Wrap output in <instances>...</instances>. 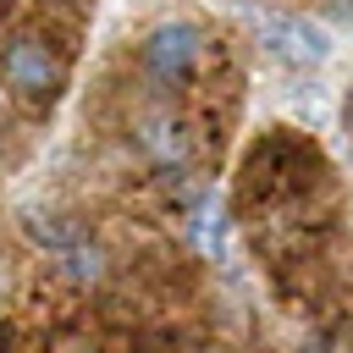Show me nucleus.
Wrapping results in <instances>:
<instances>
[{
  "mask_svg": "<svg viewBox=\"0 0 353 353\" xmlns=\"http://www.w3.org/2000/svg\"><path fill=\"white\" fill-rule=\"evenodd\" d=\"M0 353H11V331L6 325H0Z\"/></svg>",
  "mask_w": 353,
  "mask_h": 353,
  "instance_id": "nucleus-9",
  "label": "nucleus"
},
{
  "mask_svg": "<svg viewBox=\"0 0 353 353\" xmlns=\"http://www.w3.org/2000/svg\"><path fill=\"white\" fill-rule=\"evenodd\" d=\"M259 44L287 66H320L331 55V33L320 22H309V17H292V11L259 17Z\"/></svg>",
  "mask_w": 353,
  "mask_h": 353,
  "instance_id": "nucleus-5",
  "label": "nucleus"
},
{
  "mask_svg": "<svg viewBox=\"0 0 353 353\" xmlns=\"http://www.w3.org/2000/svg\"><path fill=\"white\" fill-rule=\"evenodd\" d=\"M193 237L204 243V254H221L226 248V215H215V204H204L193 215Z\"/></svg>",
  "mask_w": 353,
  "mask_h": 353,
  "instance_id": "nucleus-8",
  "label": "nucleus"
},
{
  "mask_svg": "<svg viewBox=\"0 0 353 353\" xmlns=\"http://www.w3.org/2000/svg\"><path fill=\"white\" fill-rule=\"evenodd\" d=\"M243 176H248V182H243L248 199H265V204L298 199V193H309V182L320 176V154H314V143H303V138H292V132H265V138L254 143Z\"/></svg>",
  "mask_w": 353,
  "mask_h": 353,
  "instance_id": "nucleus-2",
  "label": "nucleus"
},
{
  "mask_svg": "<svg viewBox=\"0 0 353 353\" xmlns=\"http://www.w3.org/2000/svg\"><path fill=\"white\" fill-rule=\"evenodd\" d=\"M0 83L17 105L44 110L66 88V55L44 33H11V39H0Z\"/></svg>",
  "mask_w": 353,
  "mask_h": 353,
  "instance_id": "nucleus-1",
  "label": "nucleus"
},
{
  "mask_svg": "<svg viewBox=\"0 0 353 353\" xmlns=\"http://www.w3.org/2000/svg\"><path fill=\"white\" fill-rule=\"evenodd\" d=\"M132 143H138V154H143L154 171H165V176H182L188 160H193V127H188L176 110H143V116L132 121Z\"/></svg>",
  "mask_w": 353,
  "mask_h": 353,
  "instance_id": "nucleus-4",
  "label": "nucleus"
},
{
  "mask_svg": "<svg viewBox=\"0 0 353 353\" xmlns=\"http://www.w3.org/2000/svg\"><path fill=\"white\" fill-rule=\"evenodd\" d=\"M204 50H210V33L193 17H165L138 39V72L154 88H188L204 66Z\"/></svg>",
  "mask_w": 353,
  "mask_h": 353,
  "instance_id": "nucleus-3",
  "label": "nucleus"
},
{
  "mask_svg": "<svg viewBox=\"0 0 353 353\" xmlns=\"http://www.w3.org/2000/svg\"><path fill=\"white\" fill-rule=\"evenodd\" d=\"M55 259H61L55 270H61L72 287H99V281L110 276V254H105L99 243H88V237H77L72 248H61Z\"/></svg>",
  "mask_w": 353,
  "mask_h": 353,
  "instance_id": "nucleus-6",
  "label": "nucleus"
},
{
  "mask_svg": "<svg viewBox=\"0 0 353 353\" xmlns=\"http://www.w3.org/2000/svg\"><path fill=\"white\" fill-rule=\"evenodd\" d=\"M28 237H33L39 248L61 254V248H72V243L83 237V226H77V221H66V215H28Z\"/></svg>",
  "mask_w": 353,
  "mask_h": 353,
  "instance_id": "nucleus-7",
  "label": "nucleus"
},
{
  "mask_svg": "<svg viewBox=\"0 0 353 353\" xmlns=\"http://www.w3.org/2000/svg\"><path fill=\"white\" fill-rule=\"evenodd\" d=\"M44 6H83V0H44Z\"/></svg>",
  "mask_w": 353,
  "mask_h": 353,
  "instance_id": "nucleus-10",
  "label": "nucleus"
}]
</instances>
